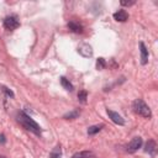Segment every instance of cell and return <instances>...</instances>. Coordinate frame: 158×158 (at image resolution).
<instances>
[{"label":"cell","instance_id":"obj_1","mask_svg":"<svg viewBox=\"0 0 158 158\" xmlns=\"http://www.w3.org/2000/svg\"><path fill=\"white\" fill-rule=\"evenodd\" d=\"M16 118H17L19 123H20L23 128H26L27 131H31L32 133H35V135H37V136L41 135L42 130H41L40 125H38L33 118H31V116L27 115L25 111H19L17 115H16Z\"/></svg>","mask_w":158,"mask_h":158},{"label":"cell","instance_id":"obj_2","mask_svg":"<svg viewBox=\"0 0 158 158\" xmlns=\"http://www.w3.org/2000/svg\"><path fill=\"white\" fill-rule=\"evenodd\" d=\"M132 109H133V112L142 116V117H146V118H149L152 116V112H151V109L148 107V105L142 100V99H136L133 102H132Z\"/></svg>","mask_w":158,"mask_h":158},{"label":"cell","instance_id":"obj_3","mask_svg":"<svg viewBox=\"0 0 158 158\" xmlns=\"http://www.w3.org/2000/svg\"><path fill=\"white\" fill-rule=\"evenodd\" d=\"M19 26H20V21H19V19H17L16 15H11V16L5 17V20H4V27L7 31H14Z\"/></svg>","mask_w":158,"mask_h":158},{"label":"cell","instance_id":"obj_4","mask_svg":"<svg viewBox=\"0 0 158 158\" xmlns=\"http://www.w3.org/2000/svg\"><path fill=\"white\" fill-rule=\"evenodd\" d=\"M142 143H143V141H142L141 137H133V138L130 141V143L127 144V152H130V153L136 152L138 148H141Z\"/></svg>","mask_w":158,"mask_h":158},{"label":"cell","instance_id":"obj_5","mask_svg":"<svg viewBox=\"0 0 158 158\" xmlns=\"http://www.w3.org/2000/svg\"><path fill=\"white\" fill-rule=\"evenodd\" d=\"M107 115H109V117L111 118V121H112L114 123H116V125H121V126L125 125V120H123V117H122L121 115H118L117 112H115V111L107 109Z\"/></svg>","mask_w":158,"mask_h":158},{"label":"cell","instance_id":"obj_6","mask_svg":"<svg viewBox=\"0 0 158 158\" xmlns=\"http://www.w3.org/2000/svg\"><path fill=\"white\" fill-rule=\"evenodd\" d=\"M144 152L148 153L149 156L154 157L156 153H157V143H156L153 139H148V142H147L146 146H144Z\"/></svg>","mask_w":158,"mask_h":158},{"label":"cell","instance_id":"obj_7","mask_svg":"<svg viewBox=\"0 0 158 158\" xmlns=\"http://www.w3.org/2000/svg\"><path fill=\"white\" fill-rule=\"evenodd\" d=\"M78 51H79V53H80L83 57H85V58H89V57L93 56V48H91V46L88 44V43L81 44Z\"/></svg>","mask_w":158,"mask_h":158},{"label":"cell","instance_id":"obj_8","mask_svg":"<svg viewBox=\"0 0 158 158\" xmlns=\"http://www.w3.org/2000/svg\"><path fill=\"white\" fill-rule=\"evenodd\" d=\"M139 51H141V64H147V62H148V57H149V54H148V49L146 48V46H144V43L143 42H139Z\"/></svg>","mask_w":158,"mask_h":158},{"label":"cell","instance_id":"obj_9","mask_svg":"<svg viewBox=\"0 0 158 158\" xmlns=\"http://www.w3.org/2000/svg\"><path fill=\"white\" fill-rule=\"evenodd\" d=\"M114 19L118 22H125V21L128 20V14H127L126 10H118L114 14Z\"/></svg>","mask_w":158,"mask_h":158},{"label":"cell","instance_id":"obj_10","mask_svg":"<svg viewBox=\"0 0 158 158\" xmlns=\"http://www.w3.org/2000/svg\"><path fill=\"white\" fill-rule=\"evenodd\" d=\"M68 28L72 31V32H75V33H81L83 32V26L75 21H69L68 22Z\"/></svg>","mask_w":158,"mask_h":158},{"label":"cell","instance_id":"obj_11","mask_svg":"<svg viewBox=\"0 0 158 158\" xmlns=\"http://www.w3.org/2000/svg\"><path fill=\"white\" fill-rule=\"evenodd\" d=\"M72 158H94V153L90 151H80L72 156Z\"/></svg>","mask_w":158,"mask_h":158},{"label":"cell","instance_id":"obj_12","mask_svg":"<svg viewBox=\"0 0 158 158\" xmlns=\"http://www.w3.org/2000/svg\"><path fill=\"white\" fill-rule=\"evenodd\" d=\"M60 84H62V86L65 89V90H68V91H72L74 88H73V84L65 78V77H60Z\"/></svg>","mask_w":158,"mask_h":158},{"label":"cell","instance_id":"obj_13","mask_svg":"<svg viewBox=\"0 0 158 158\" xmlns=\"http://www.w3.org/2000/svg\"><path fill=\"white\" fill-rule=\"evenodd\" d=\"M49 158H62V148L60 146H56L54 149L51 152Z\"/></svg>","mask_w":158,"mask_h":158},{"label":"cell","instance_id":"obj_14","mask_svg":"<svg viewBox=\"0 0 158 158\" xmlns=\"http://www.w3.org/2000/svg\"><path fill=\"white\" fill-rule=\"evenodd\" d=\"M104 127V125H95V126H90L88 128V135L89 136H93L95 133H98L99 131H101V128Z\"/></svg>","mask_w":158,"mask_h":158},{"label":"cell","instance_id":"obj_15","mask_svg":"<svg viewBox=\"0 0 158 158\" xmlns=\"http://www.w3.org/2000/svg\"><path fill=\"white\" fill-rule=\"evenodd\" d=\"M79 115H80L79 110H73V111H70V112L65 114V115L63 116V118H65V120H73V118H77Z\"/></svg>","mask_w":158,"mask_h":158},{"label":"cell","instance_id":"obj_16","mask_svg":"<svg viewBox=\"0 0 158 158\" xmlns=\"http://www.w3.org/2000/svg\"><path fill=\"white\" fill-rule=\"evenodd\" d=\"M86 99H88V93H86V90H80V91L78 93V100H79L80 102L85 104V102H86Z\"/></svg>","mask_w":158,"mask_h":158},{"label":"cell","instance_id":"obj_17","mask_svg":"<svg viewBox=\"0 0 158 158\" xmlns=\"http://www.w3.org/2000/svg\"><path fill=\"white\" fill-rule=\"evenodd\" d=\"M105 67H106L105 59H104V58H98V60H96V69L101 70V69H104Z\"/></svg>","mask_w":158,"mask_h":158},{"label":"cell","instance_id":"obj_18","mask_svg":"<svg viewBox=\"0 0 158 158\" xmlns=\"http://www.w3.org/2000/svg\"><path fill=\"white\" fill-rule=\"evenodd\" d=\"M136 1L135 0H131V1H126V0H121L120 1V4L122 5V6H131V5H133Z\"/></svg>","mask_w":158,"mask_h":158},{"label":"cell","instance_id":"obj_19","mask_svg":"<svg viewBox=\"0 0 158 158\" xmlns=\"http://www.w3.org/2000/svg\"><path fill=\"white\" fill-rule=\"evenodd\" d=\"M2 90L5 91V94H6L7 96H10V98H14V93H12L11 90H9V89H7V88H5V86L2 88Z\"/></svg>","mask_w":158,"mask_h":158},{"label":"cell","instance_id":"obj_20","mask_svg":"<svg viewBox=\"0 0 158 158\" xmlns=\"http://www.w3.org/2000/svg\"><path fill=\"white\" fill-rule=\"evenodd\" d=\"M0 139H1V142L4 143V142H5V136H4V135H1V136H0Z\"/></svg>","mask_w":158,"mask_h":158},{"label":"cell","instance_id":"obj_21","mask_svg":"<svg viewBox=\"0 0 158 158\" xmlns=\"http://www.w3.org/2000/svg\"><path fill=\"white\" fill-rule=\"evenodd\" d=\"M0 158H6V157L5 156H0Z\"/></svg>","mask_w":158,"mask_h":158}]
</instances>
